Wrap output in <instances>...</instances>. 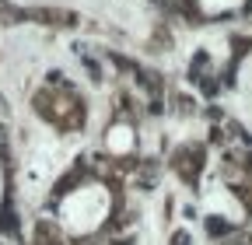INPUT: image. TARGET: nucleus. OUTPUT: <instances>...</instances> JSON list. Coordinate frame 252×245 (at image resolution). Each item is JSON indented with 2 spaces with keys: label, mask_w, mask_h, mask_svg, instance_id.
<instances>
[{
  "label": "nucleus",
  "mask_w": 252,
  "mask_h": 245,
  "mask_svg": "<svg viewBox=\"0 0 252 245\" xmlns=\"http://www.w3.org/2000/svg\"><path fill=\"white\" fill-rule=\"evenodd\" d=\"M105 210H109V200L98 186H91V189H81L74 193L67 203H63V224H67L70 231H94L98 228V221L105 217Z\"/></svg>",
  "instance_id": "1"
},
{
  "label": "nucleus",
  "mask_w": 252,
  "mask_h": 245,
  "mask_svg": "<svg viewBox=\"0 0 252 245\" xmlns=\"http://www.w3.org/2000/svg\"><path fill=\"white\" fill-rule=\"evenodd\" d=\"M109 147L116 151V154L130 151V130H126V126H119V130H109Z\"/></svg>",
  "instance_id": "2"
}]
</instances>
